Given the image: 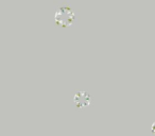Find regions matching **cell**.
<instances>
[{
	"instance_id": "6da1fadb",
	"label": "cell",
	"mask_w": 155,
	"mask_h": 136,
	"mask_svg": "<svg viewBox=\"0 0 155 136\" xmlns=\"http://www.w3.org/2000/svg\"><path fill=\"white\" fill-rule=\"evenodd\" d=\"M75 19H77V15L74 11L69 7L58 8L54 14V22L62 28L71 27L75 22Z\"/></svg>"
},
{
	"instance_id": "7a4b0ae2",
	"label": "cell",
	"mask_w": 155,
	"mask_h": 136,
	"mask_svg": "<svg viewBox=\"0 0 155 136\" xmlns=\"http://www.w3.org/2000/svg\"><path fill=\"white\" fill-rule=\"evenodd\" d=\"M91 96L87 93H85V91H78L74 95V97H73V103L79 108H83L88 106L91 104Z\"/></svg>"
},
{
	"instance_id": "3957f363",
	"label": "cell",
	"mask_w": 155,
	"mask_h": 136,
	"mask_svg": "<svg viewBox=\"0 0 155 136\" xmlns=\"http://www.w3.org/2000/svg\"><path fill=\"white\" fill-rule=\"evenodd\" d=\"M151 131H152L153 134H155V122L152 124V129H151Z\"/></svg>"
}]
</instances>
